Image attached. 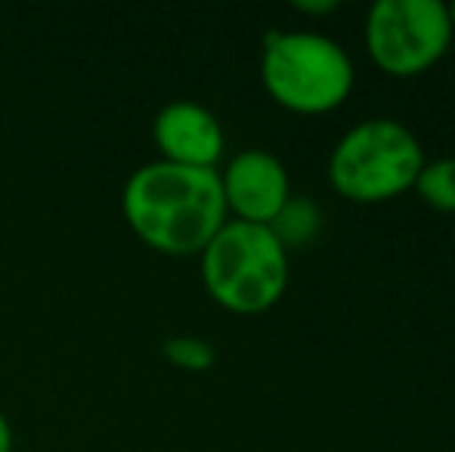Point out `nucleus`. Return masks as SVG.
<instances>
[{"instance_id": "f257e3e1", "label": "nucleus", "mask_w": 455, "mask_h": 452, "mask_svg": "<svg viewBox=\"0 0 455 452\" xmlns=\"http://www.w3.org/2000/svg\"><path fill=\"white\" fill-rule=\"evenodd\" d=\"M121 214L140 242L168 258H198L229 220L220 168L146 162L124 180Z\"/></svg>"}, {"instance_id": "f03ea898", "label": "nucleus", "mask_w": 455, "mask_h": 452, "mask_svg": "<svg viewBox=\"0 0 455 452\" xmlns=\"http://www.w3.org/2000/svg\"><path fill=\"white\" fill-rule=\"evenodd\" d=\"M260 84L279 109L329 115L354 93L356 66L347 47L323 31L273 28L260 44Z\"/></svg>"}, {"instance_id": "7ed1b4c3", "label": "nucleus", "mask_w": 455, "mask_h": 452, "mask_svg": "<svg viewBox=\"0 0 455 452\" xmlns=\"http://www.w3.org/2000/svg\"><path fill=\"white\" fill-rule=\"evenodd\" d=\"M198 260L204 291L229 313H267L288 291V251L270 226L227 220Z\"/></svg>"}, {"instance_id": "20e7f679", "label": "nucleus", "mask_w": 455, "mask_h": 452, "mask_svg": "<svg viewBox=\"0 0 455 452\" xmlns=\"http://www.w3.org/2000/svg\"><path fill=\"white\" fill-rule=\"evenodd\" d=\"M421 139L396 118H365L341 133L329 155V186L354 205H384L412 193L425 164Z\"/></svg>"}, {"instance_id": "39448f33", "label": "nucleus", "mask_w": 455, "mask_h": 452, "mask_svg": "<svg viewBox=\"0 0 455 452\" xmlns=\"http://www.w3.org/2000/svg\"><path fill=\"white\" fill-rule=\"evenodd\" d=\"M450 10L440 0H378L363 25L365 53L390 78H419L452 47Z\"/></svg>"}, {"instance_id": "423d86ee", "label": "nucleus", "mask_w": 455, "mask_h": 452, "mask_svg": "<svg viewBox=\"0 0 455 452\" xmlns=\"http://www.w3.org/2000/svg\"><path fill=\"white\" fill-rule=\"evenodd\" d=\"M220 189L229 220L270 226L291 199V177L279 155L267 149H242L220 170Z\"/></svg>"}, {"instance_id": "0eeeda50", "label": "nucleus", "mask_w": 455, "mask_h": 452, "mask_svg": "<svg viewBox=\"0 0 455 452\" xmlns=\"http://www.w3.org/2000/svg\"><path fill=\"white\" fill-rule=\"evenodd\" d=\"M158 158L186 168H217L227 152L223 124L208 106L196 99H171L152 118Z\"/></svg>"}, {"instance_id": "6e6552de", "label": "nucleus", "mask_w": 455, "mask_h": 452, "mask_svg": "<svg viewBox=\"0 0 455 452\" xmlns=\"http://www.w3.org/2000/svg\"><path fill=\"white\" fill-rule=\"evenodd\" d=\"M270 229L282 242V248L291 254L294 248H307L310 242H316L319 229H323V211L307 195H291L285 202V208L273 218Z\"/></svg>"}, {"instance_id": "1a4fd4ad", "label": "nucleus", "mask_w": 455, "mask_h": 452, "mask_svg": "<svg viewBox=\"0 0 455 452\" xmlns=\"http://www.w3.org/2000/svg\"><path fill=\"white\" fill-rule=\"evenodd\" d=\"M412 193L440 214H455V158H434L419 170Z\"/></svg>"}, {"instance_id": "9d476101", "label": "nucleus", "mask_w": 455, "mask_h": 452, "mask_svg": "<svg viewBox=\"0 0 455 452\" xmlns=\"http://www.w3.org/2000/svg\"><path fill=\"white\" fill-rule=\"evenodd\" d=\"M162 353L171 366L183 369V372H208L217 362V350L208 338L198 335H174L162 344Z\"/></svg>"}, {"instance_id": "9b49d317", "label": "nucleus", "mask_w": 455, "mask_h": 452, "mask_svg": "<svg viewBox=\"0 0 455 452\" xmlns=\"http://www.w3.org/2000/svg\"><path fill=\"white\" fill-rule=\"evenodd\" d=\"M294 10L304 12V16H325V12H335L338 10V0H298Z\"/></svg>"}, {"instance_id": "f8f14e48", "label": "nucleus", "mask_w": 455, "mask_h": 452, "mask_svg": "<svg viewBox=\"0 0 455 452\" xmlns=\"http://www.w3.org/2000/svg\"><path fill=\"white\" fill-rule=\"evenodd\" d=\"M0 452H12V428L6 422L4 409H0Z\"/></svg>"}, {"instance_id": "ddd939ff", "label": "nucleus", "mask_w": 455, "mask_h": 452, "mask_svg": "<svg viewBox=\"0 0 455 452\" xmlns=\"http://www.w3.org/2000/svg\"><path fill=\"white\" fill-rule=\"evenodd\" d=\"M446 10H450V22H452V31H455V4H446Z\"/></svg>"}]
</instances>
